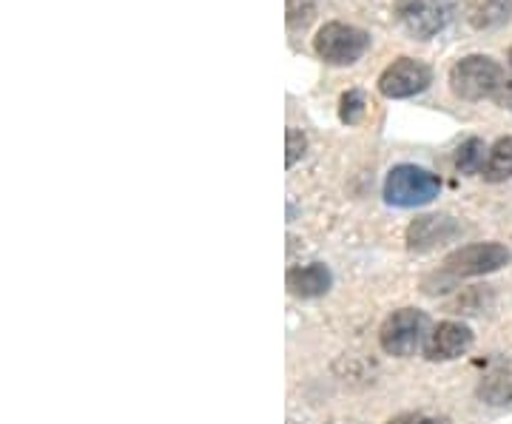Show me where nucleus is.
<instances>
[{"label": "nucleus", "instance_id": "9", "mask_svg": "<svg viewBox=\"0 0 512 424\" xmlns=\"http://www.w3.org/2000/svg\"><path fill=\"white\" fill-rule=\"evenodd\" d=\"M456 231V222L450 217H439V214L419 217L416 222H410V228H407V248L410 251H430V248L450 240Z\"/></svg>", "mask_w": 512, "mask_h": 424}, {"label": "nucleus", "instance_id": "10", "mask_svg": "<svg viewBox=\"0 0 512 424\" xmlns=\"http://www.w3.org/2000/svg\"><path fill=\"white\" fill-rule=\"evenodd\" d=\"M476 393L487 405H512V359H495L484 370Z\"/></svg>", "mask_w": 512, "mask_h": 424}, {"label": "nucleus", "instance_id": "5", "mask_svg": "<svg viewBox=\"0 0 512 424\" xmlns=\"http://www.w3.org/2000/svg\"><path fill=\"white\" fill-rule=\"evenodd\" d=\"M424 331H427V316L416 308H402L384 319L379 342H382L384 353H390V356H410L421 345Z\"/></svg>", "mask_w": 512, "mask_h": 424}, {"label": "nucleus", "instance_id": "1", "mask_svg": "<svg viewBox=\"0 0 512 424\" xmlns=\"http://www.w3.org/2000/svg\"><path fill=\"white\" fill-rule=\"evenodd\" d=\"M507 86L504 69L487 55L461 57L450 69V89L461 100H484V97H498Z\"/></svg>", "mask_w": 512, "mask_h": 424}, {"label": "nucleus", "instance_id": "7", "mask_svg": "<svg viewBox=\"0 0 512 424\" xmlns=\"http://www.w3.org/2000/svg\"><path fill=\"white\" fill-rule=\"evenodd\" d=\"M396 15L407 29V35H413L416 40L436 37L447 23V12H444L439 0H399Z\"/></svg>", "mask_w": 512, "mask_h": 424}, {"label": "nucleus", "instance_id": "12", "mask_svg": "<svg viewBox=\"0 0 512 424\" xmlns=\"http://www.w3.org/2000/svg\"><path fill=\"white\" fill-rule=\"evenodd\" d=\"M512 18V0H467V20L473 29H495Z\"/></svg>", "mask_w": 512, "mask_h": 424}, {"label": "nucleus", "instance_id": "2", "mask_svg": "<svg viewBox=\"0 0 512 424\" xmlns=\"http://www.w3.org/2000/svg\"><path fill=\"white\" fill-rule=\"evenodd\" d=\"M441 180L419 166H396L384 180V200L399 208L433 203L439 197Z\"/></svg>", "mask_w": 512, "mask_h": 424}, {"label": "nucleus", "instance_id": "19", "mask_svg": "<svg viewBox=\"0 0 512 424\" xmlns=\"http://www.w3.org/2000/svg\"><path fill=\"white\" fill-rule=\"evenodd\" d=\"M510 66H512V49H510Z\"/></svg>", "mask_w": 512, "mask_h": 424}, {"label": "nucleus", "instance_id": "3", "mask_svg": "<svg viewBox=\"0 0 512 424\" xmlns=\"http://www.w3.org/2000/svg\"><path fill=\"white\" fill-rule=\"evenodd\" d=\"M370 46V35L365 29H356L348 23H325L313 37V52L330 66H350L365 55Z\"/></svg>", "mask_w": 512, "mask_h": 424}, {"label": "nucleus", "instance_id": "15", "mask_svg": "<svg viewBox=\"0 0 512 424\" xmlns=\"http://www.w3.org/2000/svg\"><path fill=\"white\" fill-rule=\"evenodd\" d=\"M365 109V94L359 92V89H350V92L342 94V100H339V120L348 123V126H356V123L365 117Z\"/></svg>", "mask_w": 512, "mask_h": 424}, {"label": "nucleus", "instance_id": "4", "mask_svg": "<svg viewBox=\"0 0 512 424\" xmlns=\"http://www.w3.org/2000/svg\"><path fill=\"white\" fill-rule=\"evenodd\" d=\"M510 262V251L498 242H476L464 245L444 259V274L450 277H481L493 274Z\"/></svg>", "mask_w": 512, "mask_h": 424}, {"label": "nucleus", "instance_id": "11", "mask_svg": "<svg viewBox=\"0 0 512 424\" xmlns=\"http://www.w3.org/2000/svg\"><path fill=\"white\" fill-rule=\"evenodd\" d=\"M330 282H333V277L322 262H311V265L288 271V288H291L293 296H302V299L328 294Z\"/></svg>", "mask_w": 512, "mask_h": 424}, {"label": "nucleus", "instance_id": "14", "mask_svg": "<svg viewBox=\"0 0 512 424\" xmlns=\"http://www.w3.org/2000/svg\"><path fill=\"white\" fill-rule=\"evenodd\" d=\"M484 140H478V137H470L467 143H461L456 154V168L461 174H481L484 171Z\"/></svg>", "mask_w": 512, "mask_h": 424}, {"label": "nucleus", "instance_id": "17", "mask_svg": "<svg viewBox=\"0 0 512 424\" xmlns=\"http://www.w3.org/2000/svg\"><path fill=\"white\" fill-rule=\"evenodd\" d=\"M305 148H308V140H305V134H302L299 129H288V157H285L288 168L296 166V163L302 160Z\"/></svg>", "mask_w": 512, "mask_h": 424}, {"label": "nucleus", "instance_id": "13", "mask_svg": "<svg viewBox=\"0 0 512 424\" xmlns=\"http://www.w3.org/2000/svg\"><path fill=\"white\" fill-rule=\"evenodd\" d=\"M484 180L487 183H504L512 177V137H501L490 154H487V163H484Z\"/></svg>", "mask_w": 512, "mask_h": 424}, {"label": "nucleus", "instance_id": "16", "mask_svg": "<svg viewBox=\"0 0 512 424\" xmlns=\"http://www.w3.org/2000/svg\"><path fill=\"white\" fill-rule=\"evenodd\" d=\"M316 15V0H288V26L305 29Z\"/></svg>", "mask_w": 512, "mask_h": 424}, {"label": "nucleus", "instance_id": "6", "mask_svg": "<svg viewBox=\"0 0 512 424\" xmlns=\"http://www.w3.org/2000/svg\"><path fill=\"white\" fill-rule=\"evenodd\" d=\"M430 83H433L430 66H424L421 60H413V57H399L379 77V92L390 100H404V97L421 94Z\"/></svg>", "mask_w": 512, "mask_h": 424}, {"label": "nucleus", "instance_id": "18", "mask_svg": "<svg viewBox=\"0 0 512 424\" xmlns=\"http://www.w3.org/2000/svg\"><path fill=\"white\" fill-rule=\"evenodd\" d=\"M387 424H450L447 419H436V416H427V413H402L396 419H390Z\"/></svg>", "mask_w": 512, "mask_h": 424}, {"label": "nucleus", "instance_id": "8", "mask_svg": "<svg viewBox=\"0 0 512 424\" xmlns=\"http://www.w3.org/2000/svg\"><path fill=\"white\" fill-rule=\"evenodd\" d=\"M470 345H473V331L467 325L441 322L439 328H433V333H430L424 353L433 362H450V359H458V356L470 351Z\"/></svg>", "mask_w": 512, "mask_h": 424}]
</instances>
